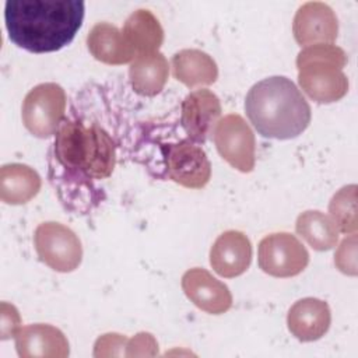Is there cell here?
Segmentation results:
<instances>
[{
    "mask_svg": "<svg viewBox=\"0 0 358 358\" xmlns=\"http://www.w3.org/2000/svg\"><path fill=\"white\" fill-rule=\"evenodd\" d=\"M116 165V143L99 123L64 117L50 150V180L63 178L92 190L94 180L109 178Z\"/></svg>",
    "mask_w": 358,
    "mask_h": 358,
    "instance_id": "1",
    "label": "cell"
},
{
    "mask_svg": "<svg viewBox=\"0 0 358 358\" xmlns=\"http://www.w3.org/2000/svg\"><path fill=\"white\" fill-rule=\"evenodd\" d=\"M84 1L10 0L4 22L10 41L32 53L57 52L67 46L84 20Z\"/></svg>",
    "mask_w": 358,
    "mask_h": 358,
    "instance_id": "2",
    "label": "cell"
},
{
    "mask_svg": "<svg viewBox=\"0 0 358 358\" xmlns=\"http://www.w3.org/2000/svg\"><path fill=\"white\" fill-rule=\"evenodd\" d=\"M245 110L259 134L289 140L302 134L310 123V106L298 87L284 76L256 83L245 99Z\"/></svg>",
    "mask_w": 358,
    "mask_h": 358,
    "instance_id": "3",
    "label": "cell"
},
{
    "mask_svg": "<svg viewBox=\"0 0 358 358\" xmlns=\"http://www.w3.org/2000/svg\"><path fill=\"white\" fill-rule=\"evenodd\" d=\"M345 64V52L333 43L305 46L296 56L299 87L317 103L337 102L348 92Z\"/></svg>",
    "mask_w": 358,
    "mask_h": 358,
    "instance_id": "4",
    "label": "cell"
},
{
    "mask_svg": "<svg viewBox=\"0 0 358 358\" xmlns=\"http://www.w3.org/2000/svg\"><path fill=\"white\" fill-rule=\"evenodd\" d=\"M66 92L56 83H42L24 98L21 117L25 129L35 137L56 134L66 112Z\"/></svg>",
    "mask_w": 358,
    "mask_h": 358,
    "instance_id": "5",
    "label": "cell"
},
{
    "mask_svg": "<svg viewBox=\"0 0 358 358\" xmlns=\"http://www.w3.org/2000/svg\"><path fill=\"white\" fill-rule=\"evenodd\" d=\"M34 245L39 260L55 271L70 273L81 264V241L73 229L60 222L39 224L34 232Z\"/></svg>",
    "mask_w": 358,
    "mask_h": 358,
    "instance_id": "6",
    "label": "cell"
},
{
    "mask_svg": "<svg viewBox=\"0 0 358 358\" xmlns=\"http://www.w3.org/2000/svg\"><path fill=\"white\" fill-rule=\"evenodd\" d=\"M166 176L187 189H201L211 178V164L204 150L190 141L180 138L161 147Z\"/></svg>",
    "mask_w": 358,
    "mask_h": 358,
    "instance_id": "7",
    "label": "cell"
},
{
    "mask_svg": "<svg viewBox=\"0 0 358 358\" xmlns=\"http://www.w3.org/2000/svg\"><path fill=\"white\" fill-rule=\"evenodd\" d=\"M257 263L266 274L277 278H288L301 274L306 268L309 253L295 235L275 232L260 241Z\"/></svg>",
    "mask_w": 358,
    "mask_h": 358,
    "instance_id": "8",
    "label": "cell"
},
{
    "mask_svg": "<svg viewBox=\"0 0 358 358\" xmlns=\"http://www.w3.org/2000/svg\"><path fill=\"white\" fill-rule=\"evenodd\" d=\"M218 154L239 172H252L256 162V140L250 126L236 113L220 119L214 129Z\"/></svg>",
    "mask_w": 358,
    "mask_h": 358,
    "instance_id": "9",
    "label": "cell"
},
{
    "mask_svg": "<svg viewBox=\"0 0 358 358\" xmlns=\"http://www.w3.org/2000/svg\"><path fill=\"white\" fill-rule=\"evenodd\" d=\"M221 102L210 90L200 88L186 95L180 106V126L186 138L204 144L221 117Z\"/></svg>",
    "mask_w": 358,
    "mask_h": 358,
    "instance_id": "10",
    "label": "cell"
},
{
    "mask_svg": "<svg viewBox=\"0 0 358 358\" xmlns=\"http://www.w3.org/2000/svg\"><path fill=\"white\" fill-rule=\"evenodd\" d=\"M292 34L298 45L333 43L338 34V21L330 6L322 1L303 3L295 13Z\"/></svg>",
    "mask_w": 358,
    "mask_h": 358,
    "instance_id": "11",
    "label": "cell"
},
{
    "mask_svg": "<svg viewBox=\"0 0 358 358\" xmlns=\"http://www.w3.org/2000/svg\"><path fill=\"white\" fill-rule=\"evenodd\" d=\"M182 289L187 299L210 315H221L231 309L232 294L229 288L206 268L194 267L182 275Z\"/></svg>",
    "mask_w": 358,
    "mask_h": 358,
    "instance_id": "12",
    "label": "cell"
},
{
    "mask_svg": "<svg viewBox=\"0 0 358 358\" xmlns=\"http://www.w3.org/2000/svg\"><path fill=\"white\" fill-rule=\"evenodd\" d=\"M250 262L252 243L243 232L236 229L222 232L210 249V264L224 278L243 274L249 268Z\"/></svg>",
    "mask_w": 358,
    "mask_h": 358,
    "instance_id": "13",
    "label": "cell"
},
{
    "mask_svg": "<svg viewBox=\"0 0 358 358\" xmlns=\"http://www.w3.org/2000/svg\"><path fill=\"white\" fill-rule=\"evenodd\" d=\"M14 338L21 358H66L70 354L66 336L50 324H28L21 327Z\"/></svg>",
    "mask_w": 358,
    "mask_h": 358,
    "instance_id": "14",
    "label": "cell"
},
{
    "mask_svg": "<svg viewBox=\"0 0 358 358\" xmlns=\"http://www.w3.org/2000/svg\"><path fill=\"white\" fill-rule=\"evenodd\" d=\"M331 322L327 302L317 298H302L288 310L287 326L291 334L299 341L309 343L322 338Z\"/></svg>",
    "mask_w": 358,
    "mask_h": 358,
    "instance_id": "15",
    "label": "cell"
},
{
    "mask_svg": "<svg viewBox=\"0 0 358 358\" xmlns=\"http://www.w3.org/2000/svg\"><path fill=\"white\" fill-rule=\"evenodd\" d=\"M87 46L90 53L105 64H126L136 59L122 29L109 22H96L91 28Z\"/></svg>",
    "mask_w": 358,
    "mask_h": 358,
    "instance_id": "16",
    "label": "cell"
},
{
    "mask_svg": "<svg viewBox=\"0 0 358 358\" xmlns=\"http://www.w3.org/2000/svg\"><path fill=\"white\" fill-rule=\"evenodd\" d=\"M122 34L136 57L158 52L164 42V29L159 21L145 8H138L127 17Z\"/></svg>",
    "mask_w": 358,
    "mask_h": 358,
    "instance_id": "17",
    "label": "cell"
},
{
    "mask_svg": "<svg viewBox=\"0 0 358 358\" xmlns=\"http://www.w3.org/2000/svg\"><path fill=\"white\" fill-rule=\"evenodd\" d=\"M173 77L189 88L210 85L218 78L215 60L200 49H182L172 56Z\"/></svg>",
    "mask_w": 358,
    "mask_h": 358,
    "instance_id": "18",
    "label": "cell"
},
{
    "mask_svg": "<svg viewBox=\"0 0 358 358\" xmlns=\"http://www.w3.org/2000/svg\"><path fill=\"white\" fill-rule=\"evenodd\" d=\"M41 176L25 164H6L0 168V199L20 206L32 200L41 190Z\"/></svg>",
    "mask_w": 358,
    "mask_h": 358,
    "instance_id": "19",
    "label": "cell"
},
{
    "mask_svg": "<svg viewBox=\"0 0 358 358\" xmlns=\"http://www.w3.org/2000/svg\"><path fill=\"white\" fill-rule=\"evenodd\" d=\"M169 76L168 60L161 52L136 57L129 67V80L134 92L143 96L159 94Z\"/></svg>",
    "mask_w": 358,
    "mask_h": 358,
    "instance_id": "20",
    "label": "cell"
},
{
    "mask_svg": "<svg viewBox=\"0 0 358 358\" xmlns=\"http://www.w3.org/2000/svg\"><path fill=\"white\" fill-rule=\"evenodd\" d=\"M296 234L315 250L326 252L338 242V229L333 220L319 210H308L298 215Z\"/></svg>",
    "mask_w": 358,
    "mask_h": 358,
    "instance_id": "21",
    "label": "cell"
},
{
    "mask_svg": "<svg viewBox=\"0 0 358 358\" xmlns=\"http://www.w3.org/2000/svg\"><path fill=\"white\" fill-rule=\"evenodd\" d=\"M330 218L336 224L338 232L345 235L357 234V186L348 185L341 187L330 200Z\"/></svg>",
    "mask_w": 358,
    "mask_h": 358,
    "instance_id": "22",
    "label": "cell"
},
{
    "mask_svg": "<svg viewBox=\"0 0 358 358\" xmlns=\"http://www.w3.org/2000/svg\"><path fill=\"white\" fill-rule=\"evenodd\" d=\"M336 267L348 275H357V234L344 238L334 253Z\"/></svg>",
    "mask_w": 358,
    "mask_h": 358,
    "instance_id": "23",
    "label": "cell"
},
{
    "mask_svg": "<svg viewBox=\"0 0 358 358\" xmlns=\"http://www.w3.org/2000/svg\"><path fill=\"white\" fill-rule=\"evenodd\" d=\"M129 338L117 334V333H108L101 336L95 343V357H113V355H126L123 351L127 347Z\"/></svg>",
    "mask_w": 358,
    "mask_h": 358,
    "instance_id": "24",
    "label": "cell"
},
{
    "mask_svg": "<svg viewBox=\"0 0 358 358\" xmlns=\"http://www.w3.org/2000/svg\"><path fill=\"white\" fill-rule=\"evenodd\" d=\"M0 336L1 340H7L10 337H14L15 333L21 329V319L20 313L15 309L14 305H10L7 302H1L0 306Z\"/></svg>",
    "mask_w": 358,
    "mask_h": 358,
    "instance_id": "25",
    "label": "cell"
},
{
    "mask_svg": "<svg viewBox=\"0 0 358 358\" xmlns=\"http://www.w3.org/2000/svg\"><path fill=\"white\" fill-rule=\"evenodd\" d=\"M127 357L133 355H155L158 351V344L152 334L141 331L127 341Z\"/></svg>",
    "mask_w": 358,
    "mask_h": 358,
    "instance_id": "26",
    "label": "cell"
}]
</instances>
